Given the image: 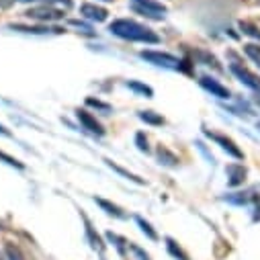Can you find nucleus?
Instances as JSON below:
<instances>
[{"label":"nucleus","mask_w":260,"mask_h":260,"mask_svg":"<svg viewBox=\"0 0 260 260\" xmlns=\"http://www.w3.org/2000/svg\"><path fill=\"white\" fill-rule=\"evenodd\" d=\"M109 31L121 39H127V41H144V43H158L160 41V37L152 29H148L136 21H129V19L113 21L109 25Z\"/></svg>","instance_id":"1"},{"label":"nucleus","mask_w":260,"mask_h":260,"mask_svg":"<svg viewBox=\"0 0 260 260\" xmlns=\"http://www.w3.org/2000/svg\"><path fill=\"white\" fill-rule=\"evenodd\" d=\"M142 59L154 63V66H164V68H180V59L170 55V53H162V51H142L140 53Z\"/></svg>","instance_id":"2"},{"label":"nucleus","mask_w":260,"mask_h":260,"mask_svg":"<svg viewBox=\"0 0 260 260\" xmlns=\"http://www.w3.org/2000/svg\"><path fill=\"white\" fill-rule=\"evenodd\" d=\"M134 11L152 17V19H162L166 13V7L158 0H134Z\"/></svg>","instance_id":"3"},{"label":"nucleus","mask_w":260,"mask_h":260,"mask_svg":"<svg viewBox=\"0 0 260 260\" xmlns=\"http://www.w3.org/2000/svg\"><path fill=\"white\" fill-rule=\"evenodd\" d=\"M29 19H33V21H59L61 17H63V13L59 11V9H53L51 5L49 7H35V9H29L27 13H25Z\"/></svg>","instance_id":"4"},{"label":"nucleus","mask_w":260,"mask_h":260,"mask_svg":"<svg viewBox=\"0 0 260 260\" xmlns=\"http://www.w3.org/2000/svg\"><path fill=\"white\" fill-rule=\"evenodd\" d=\"M232 72H234V76L242 82V84H246L248 88H252V90H256V92H260V78L256 76V74H252L248 68H244V66H240V63H232Z\"/></svg>","instance_id":"5"},{"label":"nucleus","mask_w":260,"mask_h":260,"mask_svg":"<svg viewBox=\"0 0 260 260\" xmlns=\"http://www.w3.org/2000/svg\"><path fill=\"white\" fill-rule=\"evenodd\" d=\"M205 136L209 138V140H213L215 144H219L230 156H234V158H238V160H242L244 158V154H242V150L234 144V140H230V138H225V136H221V134H211V132H205Z\"/></svg>","instance_id":"6"},{"label":"nucleus","mask_w":260,"mask_h":260,"mask_svg":"<svg viewBox=\"0 0 260 260\" xmlns=\"http://www.w3.org/2000/svg\"><path fill=\"white\" fill-rule=\"evenodd\" d=\"M76 117H78V121H80V125L84 127V129H88L90 134H94V136H103L105 134V129H103V125L88 113V111H84V109H78L76 111Z\"/></svg>","instance_id":"7"},{"label":"nucleus","mask_w":260,"mask_h":260,"mask_svg":"<svg viewBox=\"0 0 260 260\" xmlns=\"http://www.w3.org/2000/svg\"><path fill=\"white\" fill-rule=\"evenodd\" d=\"M80 15L82 17H86L88 21H96V23H103V21H107V9H103V7H96V5H82L80 7Z\"/></svg>","instance_id":"8"},{"label":"nucleus","mask_w":260,"mask_h":260,"mask_svg":"<svg viewBox=\"0 0 260 260\" xmlns=\"http://www.w3.org/2000/svg\"><path fill=\"white\" fill-rule=\"evenodd\" d=\"M201 86L205 88V90H209L213 96H217V99H230V90L223 86V84H219L217 80H213V78H209V76H203L201 78Z\"/></svg>","instance_id":"9"},{"label":"nucleus","mask_w":260,"mask_h":260,"mask_svg":"<svg viewBox=\"0 0 260 260\" xmlns=\"http://www.w3.org/2000/svg\"><path fill=\"white\" fill-rule=\"evenodd\" d=\"M225 174H228V182H230V186H240L244 180H246V168L242 166V164H230L228 168H225Z\"/></svg>","instance_id":"10"},{"label":"nucleus","mask_w":260,"mask_h":260,"mask_svg":"<svg viewBox=\"0 0 260 260\" xmlns=\"http://www.w3.org/2000/svg\"><path fill=\"white\" fill-rule=\"evenodd\" d=\"M13 31H21V33H33V35H43V33H61V29H49V27H29V25H11Z\"/></svg>","instance_id":"11"},{"label":"nucleus","mask_w":260,"mask_h":260,"mask_svg":"<svg viewBox=\"0 0 260 260\" xmlns=\"http://www.w3.org/2000/svg\"><path fill=\"white\" fill-rule=\"evenodd\" d=\"M140 119L146 121V123H150V125H164V117L158 115V113H154V111H142L140 113Z\"/></svg>","instance_id":"12"},{"label":"nucleus","mask_w":260,"mask_h":260,"mask_svg":"<svg viewBox=\"0 0 260 260\" xmlns=\"http://www.w3.org/2000/svg\"><path fill=\"white\" fill-rule=\"evenodd\" d=\"M94 201H96V203H99V205H101L109 215H115V217H119V219H123V217H125V213H123L117 205H113V203H109V201H105V199H94Z\"/></svg>","instance_id":"13"},{"label":"nucleus","mask_w":260,"mask_h":260,"mask_svg":"<svg viewBox=\"0 0 260 260\" xmlns=\"http://www.w3.org/2000/svg\"><path fill=\"white\" fill-rule=\"evenodd\" d=\"M107 164L115 170V172H119L121 176H125V178H129V180H134V182H138V184H144V180L140 178V176H136V174H132V172H129V170H125V168H121V166H117L115 162H111V160H107Z\"/></svg>","instance_id":"14"},{"label":"nucleus","mask_w":260,"mask_h":260,"mask_svg":"<svg viewBox=\"0 0 260 260\" xmlns=\"http://www.w3.org/2000/svg\"><path fill=\"white\" fill-rule=\"evenodd\" d=\"M158 160H160V164H166V166H174L178 160H176V156L172 154V152H168L166 148H160L158 150Z\"/></svg>","instance_id":"15"},{"label":"nucleus","mask_w":260,"mask_h":260,"mask_svg":"<svg viewBox=\"0 0 260 260\" xmlns=\"http://www.w3.org/2000/svg\"><path fill=\"white\" fill-rule=\"evenodd\" d=\"M244 51H246V55L256 63V66L260 68V47L258 45H252V43H248L246 47H244Z\"/></svg>","instance_id":"16"},{"label":"nucleus","mask_w":260,"mask_h":260,"mask_svg":"<svg viewBox=\"0 0 260 260\" xmlns=\"http://www.w3.org/2000/svg\"><path fill=\"white\" fill-rule=\"evenodd\" d=\"M127 86L132 88V90H136V92H142L144 96H152V94H154V90H152L150 86H146V84H142V82H136V80L127 82Z\"/></svg>","instance_id":"17"},{"label":"nucleus","mask_w":260,"mask_h":260,"mask_svg":"<svg viewBox=\"0 0 260 260\" xmlns=\"http://www.w3.org/2000/svg\"><path fill=\"white\" fill-rule=\"evenodd\" d=\"M86 234H88V238H90V242H92V248H96L99 252H103V250H105V246H103L101 238H99V236H94V232H92V228H90L88 219H86Z\"/></svg>","instance_id":"18"},{"label":"nucleus","mask_w":260,"mask_h":260,"mask_svg":"<svg viewBox=\"0 0 260 260\" xmlns=\"http://www.w3.org/2000/svg\"><path fill=\"white\" fill-rule=\"evenodd\" d=\"M166 246H168V250H170V254H172V256H176V258H180V260H188V256H186V254H184V252H182V250H180V248H178L170 238L166 240Z\"/></svg>","instance_id":"19"},{"label":"nucleus","mask_w":260,"mask_h":260,"mask_svg":"<svg viewBox=\"0 0 260 260\" xmlns=\"http://www.w3.org/2000/svg\"><path fill=\"white\" fill-rule=\"evenodd\" d=\"M138 223H140V228H142V232H144V234H146V236H148L150 240H158V234H156V232L152 230V225H150L148 221H144L142 217H138Z\"/></svg>","instance_id":"20"},{"label":"nucleus","mask_w":260,"mask_h":260,"mask_svg":"<svg viewBox=\"0 0 260 260\" xmlns=\"http://www.w3.org/2000/svg\"><path fill=\"white\" fill-rule=\"evenodd\" d=\"M240 29L246 33V35H250V37H254V39H260V31H258V27H254V25H250V23H240Z\"/></svg>","instance_id":"21"},{"label":"nucleus","mask_w":260,"mask_h":260,"mask_svg":"<svg viewBox=\"0 0 260 260\" xmlns=\"http://www.w3.org/2000/svg\"><path fill=\"white\" fill-rule=\"evenodd\" d=\"M0 160H3L5 164H9V166H15V168H19V170H23L25 166L17 160V158H13V156H9V154H5V152H0Z\"/></svg>","instance_id":"22"},{"label":"nucleus","mask_w":260,"mask_h":260,"mask_svg":"<svg viewBox=\"0 0 260 260\" xmlns=\"http://www.w3.org/2000/svg\"><path fill=\"white\" fill-rule=\"evenodd\" d=\"M197 57H201V59L207 63V66H213V68H217V70H219V63H217V59H215L213 55H209L207 51H197Z\"/></svg>","instance_id":"23"},{"label":"nucleus","mask_w":260,"mask_h":260,"mask_svg":"<svg viewBox=\"0 0 260 260\" xmlns=\"http://www.w3.org/2000/svg\"><path fill=\"white\" fill-rule=\"evenodd\" d=\"M7 256H9V260H25L23 254H21V250L17 246H13V244L7 246Z\"/></svg>","instance_id":"24"},{"label":"nucleus","mask_w":260,"mask_h":260,"mask_svg":"<svg viewBox=\"0 0 260 260\" xmlns=\"http://www.w3.org/2000/svg\"><path fill=\"white\" fill-rule=\"evenodd\" d=\"M129 250H132V252H134V254H136L140 260H150V256H148V254H146V252H144L140 246H136V244H129Z\"/></svg>","instance_id":"25"},{"label":"nucleus","mask_w":260,"mask_h":260,"mask_svg":"<svg viewBox=\"0 0 260 260\" xmlns=\"http://www.w3.org/2000/svg\"><path fill=\"white\" fill-rule=\"evenodd\" d=\"M86 105H90V107H96V109H101V111H111V107L107 105V103H101V101H94V99H86Z\"/></svg>","instance_id":"26"},{"label":"nucleus","mask_w":260,"mask_h":260,"mask_svg":"<svg viewBox=\"0 0 260 260\" xmlns=\"http://www.w3.org/2000/svg\"><path fill=\"white\" fill-rule=\"evenodd\" d=\"M136 144H138V148H140L142 152H148V140H146L144 134H138V136H136Z\"/></svg>","instance_id":"27"},{"label":"nucleus","mask_w":260,"mask_h":260,"mask_svg":"<svg viewBox=\"0 0 260 260\" xmlns=\"http://www.w3.org/2000/svg\"><path fill=\"white\" fill-rule=\"evenodd\" d=\"M49 5H63V9H72V0H49Z\"/></svg>","instance_id":"28"},{"label":"nucleus","mask_w":260,"mask_h":260,"mask_svg":"<svg viewBox=\"0 0 260 260\" xmlns=\"http://www.w3.org/2000/svg\"><path fill=\"white\" fill-rule=\"evenodd\" d=\"M0 134H3V136H11V132H9L5 125H0Z\"/></svg>","instance_id":"29"},{"label":"nucleus","mask_w":260,"mask_h":260,"mask_svg":"<svg viewBox=\"0 0 260 260\" xmlns=\"http://www.w3.org/2000/svg\"><path fill=\"white\" fill-rule=\"evenodd\" d=\"M23 3H33V0H23Z\"/></svg>","instance_id":"30"},{"label":"nucleus","mask_w":260,"mask_h":260,"mask_svg":"<svg viewBox=\"0 0 260 260\" xmlns=\"http://www.w3.org/2000/svg\"><path fill=\"white\" fill-rule=\"evenodd\" d=\"M258 129H260V121H258Z\"/></svg>","instance_id":"31"},{"label":"nucleus","mask_w":260,"mask_h":260,"mask_svg":"<svg viewBox=\"0 0 260 260\" xmlns=\"http://www.w3.org/2000/svg\"><path fill=\"white\" fill-rule=\"evenodd\" d=\"M0 260H5V258H3V256H0Z\"/></svg>","instance_id":"32"},{"label":"nucleus","mask_w":260,"mask_h":260,"mask_svg":"<svg viewBox=\"0 0 260 260\" xmlns=\"http://www.w3.org/2000/svg\"><path fill=\"white\" fill-rule=\"evenodd\" d=\"M258 103H260V101H258Z\"/></svg>","instance_id":"33"}]
</instances>
